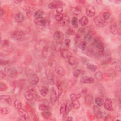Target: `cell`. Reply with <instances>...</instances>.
<instances>
[{"mask_svg": "<svg viewBox=\"0 0 121 121\" xmlns=\"http://www.w3.org/2000/svg\"><path fill=\"white\" fill-rule=\"evenodd\" d=\"M93 48L96 50V52L99 55H103L104 54V47L103 43L98 39L95 38L92 42Z\"/></svg>", "mask_w": 121, "mask_h": 121, "instance_id": "1", "label": "cell"}, {"mask_svg": "<svg viewBox=\"0 0 121 121\" xmlns=\"http://www.w3.org/2000/svg\"><path fill=\"white\" fill-rule=\"evenodd\" d=\"M4 71L7 75L11 78H15L17 77V69L12 66L9 65L5 67L4 68Z\"/></svg>", "mask_w": 121, "mask_h": 121, "instance_id": "2", "label": "cell"}, {"mask_svg": "<svg viewBox=\"0 0 121 121\" xmlns=\"http://www.w3.org/2000/svg\"><path fill=\"white\" fill-rule=\"evenodd\" d=\"M34 23L37 26L43 27L48 26L50 24V20L46 17H43L34 19Z\"/></svg>", "mask_w": 121, "mask_h": 121, "instance_id": "3", "label": "cell"}, {"mask_svg": "<svg viewBox=\"0 0 121 121\" xmlns=\"http://www.w3.org/2000/svg\"><path fill=\"white\" fill-rule=\"evenodd\" d=\"M25 36L24 32L20 29H16L13 31L10 35L11 38L14 40H19L22 39Z\"/></svg>", "mask_w": 121, "mask_h": 121, "instance_id": "4", "label": "cell"}, {"mask_svg": "<svg viewBox=\"0 0 121 121\" xmlns=\"http://www.w3.org/2000/svg\"><path fill=\"white\" fill-rule=\"evenodd\" d=\"M94 22L95 25L99 27H103L107 25V22L99 16H96L95 17Z\"/></svg>", "mask_w": 121, "mask_h": 121, "instance_id": "5", "label": "cell"}, {"mask_svg": "<svg viewBox=\"0 0 121 121\" xmlns=\"http://www.w3.org/2000/svg\"><path fill=\"white\" fill-rule=\"evenodd\" d=\"M110 31L113 35H118L120 34L121 27L119 24L114 23L111 24L109 27Z\"/></svg>", "mask_w": 121, "mask_h": 121, "instance_id": "6", "label": "cell"}, {"mask_svg": "<svg viewBox=\"0 0 121 121\" xmlns=\"http://www.w3.org/2000/svg\"><path fill=\"white\" fill-rule=\"evenodd\" d=\"M53 37L55 42L61 43L64 39V35L61 31H57L54 33Z\"/></svg>", "mask_w": 121, "mask_h": 121, "instance_id": "7", "label": "cell"}, {"mask_svg": "<svg viewBox=\"0 0 121 121\" xmlns=\"http://www.w3.org/2000/svg\"><path fill=\"white\" fill-rule=\"evenodd\" d=\"M47 45L46 42L43 40H41L36 42L35 44V49L37 51H42L43 50Z\"/></svg>", "mask_w": 121, "mask_h": 121, "instance_id": "8", "label": "cell"}, {"mask_svg": "<svg viewBox=\"0 0 121 121\" xmlns=\"http://www.w3.org/2000/svg\"><path fill=\"white\" fill-rule=\"evenodd\" d=\"M103 104L104 108L107 110L112 111L113 109L112 100L109 97H107L105 99L104 101Z\"/></svg>", "mask_w": 121, "mask_h": 121, "instance_id": "9", "label": "cell"}, {"mask_svg": "<svg viewBox=\"0 0 121 121\" xmlns=\"http://www.w3.org/2000/svg\"><path fill=\"white\" fill-rule=\"evenodd\" d=\"M85 12L87 16L92 17L94 16L95 14V9L94 6L92 5H89L86 8Z\"/></svg>", "mask_w": 121, "mask_h": 121, "instance_id": "10", "label": "cell"}, {"mask_svg": "<svg viewBox=\"0 0 121 121\" xmlns=\"http://www.w3.org/2000/svg\"><path fill=\"white\" fill-rule=\"evenodd\" d=\"M63 5V3L60 0H56L51 2L48 5V7L50 9H57L58 7H62Z\"/></svg>", "mask_w": 121, "mask_h": 121, "instance_id": "11", "label": "cell"}, {"mask_svg": "<svg viewBox=\"0 0 121 121\" xmlns=\"http://www.w3.org/2000/svg\"><path fill=\"white\" fill-rule=\"evenodd\" d=\"M39 81V78L38 76L35 74H31L28 78L29 83L32 85H36Z\"/></svg>", "mask_w": 121, "mask_h": 121, "instance_id": "12", "label": "cell"}, {"mask_svg": "<svg viewBox=\"0 0 121 121\" xmlns=\"http://www.w3.org/2000/svg\"><path fill=\"white\" fill-rule=\"evenodd\" d=\"M45 73L48 83L51 85H54L55 83V80L53 74L49 70H47L45 72Z\"/></svg>", "mask_w": 121, "mask_h": 121, "instance_id": "13", "label": "cell"}, {"mask_svg": "<svg viewBox=\"0 0 121 121\" xmlns=\"http://www.w3.org/2000/svg\"><path fill=\"white\" fill-rule=\"evenodd\" d=\"M57 96L56 91L54 87H52L51 89L50 95V100L52 104H54L57 101Z\"/></svg>", "mask_w": 121, "mask_h": 121, "instance_id": "14", "label": "cell"}, {"mask_svg": "<svg viewBox=\"0 0 121 121\" xmlns=\"http://www.w3.org/2000/svg\"><path fill=\"white\" fill-rule=\"evenodd\" d=\"M93 111L95 117L97 119H101L102 117V112L101 111V109L99 108V106L97 105H94L93 106Z\"/></svg>", "mask_w": 121, "mask_h": 121, "instance_id": "15", "label": "cell"}, {"mask_svg": "<svg viewBox=\"0 0 121 121\" xmlns=\"http://www.w3.org/2000/svg\"><path fill=\"white\" fill-rule=\"evenodd\" d=\"M52 53V48L48 46V45L42 51V54L43 57L47 58L50 57Z\"/></svg>", "mask_w": 121, "mask_h": 121, "instance_id": "16", "label": "cell"}, {"mask_svg": "<svg viewBox=\"0 0 121 121\" xmlns=\"http://www.w3.org/2000/svg\"><path fill=\"white\" fill-rule=\"evenodd\" d=\"M81 83L83 84H92L94 82V78L87 76H83L80 79Z\"/></svg>", "mask_w": 121, "mask_h": 121, "instance_id": "17", "label": "cell"}, {"mask_svg": "<svg viewBox=\"0 0 121 121\" xmlns=\"http://www.w3.org/2000/svg\"><path fill=\"white\" fill-rule=\"evenodd\" d=\"M17 111L19 115L21 117V118H23L25 120V121L30 120V118L28 114L25 110L20 109Z\"/></svg>", "mask_w": 121, "mask_h": 121, "instance_id": "18", "label": "cell"}, {"mask_svg": "<svg viewBox=\"0 0 121 121\" xmlns=\"http://www.w3.org/2000/svg\"><path fill=\"white\" fill-rule=\"evenodd\" d=\"M55 71L56 74L60 77H63L65 75V71L64 69L60 65H56Z\"/></svg>", "mask_w": 121, "mask_h": 121, "instance_id": "19", "label": "cell"}, {"mask_svg": "<svg viewBox=\"0 0 121 121\" xmlns=\"http://www.w3.org/2000/svg\"><path fill=\"white\" fill-rule=\"evenodd\" d=\"M60 54L61 57L65 59H68L72 56L71 52L66 49H61L60 51Z\"/></svg>", "mask_w": 121, "mask_h": 121, "instance_id": "20", "label": "cell"}, {"mask_svg": "<svg viewBox=\"0 0 121 121\" xmlns=\"http://www.w3.org/2000/svg\"><path fill=\"white\" fill-rule=\"evenodd\" d=\"M0 101L1 102L8 104H12V99L11 97L8 95H0Z\"/></svg>", "mask_w": 121, "mask_h": 121, "instance_id": "21", "label": "cell"}, {"mask_svg": "<svg viewBox=\"0 0 121 121\" xmlns=\"http://www.w3.org/2000/svg\"><path fill=\"white\" fill-rule=\"evenodd\" d=\"M85 102L86 105L90 106L92 104L93 102V96L91 94H87L86 95L85 97Z\"/></svg>", "mask_w": 121, "mask_h": 121, "instance_id": "22", "label": "cell"}, {"mask_svg": "<svg viewBox=\"0 0 121 121\" xmlns=\"http://www.w3.org/2000/svg\"><path fill=\"white\" fill-rule=\"evenodd\" d=\"M24 95L26 99L28 101H32L34 99V93L31 90L26 91Z\"/></svg>", "mask_w": 121, "mask_h": 121, "instance_id": "23", "label": "cell"}, {"mask_svg": "<svg viewBox=\"0 0 121 121\" xmlns=\"http://www.w3.org/2000/svg\"><path fill=\"white\" fill-rule=\"evenodd\" d=\"M68 62L70 65H76L78 63V60L74 56H71L68 59Z\"/></svg>", "mask_w": 121, "mask_h": 121, "instance_id": "24", "label": "cell"}, {"mask_svg": "<svg viewBox=\"0 0 121 121\" xmlns=\"http://www.w3.org/2000/svg\"><path fill=\"white\" fill-rule=\"evenodd\" d=\"M39 92L41 94V95L43 97H45L46 96L47 94L49 92V89L48 88L46 87L45 86H41L39 88Z\"/></svg>", "mask_w": 121, "mask_h": 121, "instance_id": "25", "label": "cell"}, {"mask_svg": "<svg viewBox=\"0 0 121 121\" xmlns=\"http://www.w3.org/2000/svg\"><path fill=\"white\" fill-rule=\"evenodd\" d=\"M15 21L17 23H21L24 19V16L21 13H17L14 17Z\"/></svg>", "mask_w": 121, "mask_h": 121, "instance_id": "26", "label": "cell"}, {"mask_svg": "<svg viewBox=\"0 0 121 121\" xmlns=\"http://www.w3.org/2000/svg\"><path fill=\"white\" fill-rule=\"evenodd\" d=\"M86 67L87 69L90 71L92 72H95L97 70V66L91 63H87L86 64Z\"/></svg>", "mask_w": 121, "mask_h": 121, "instance_id": "27", "label": "cell"}, {"mask_svg": "<svg viewBox=\"0 0 121 121\" xmlns=\"http://www.w3.org/2000/svg\"><path fill=\"white\" fill-rule=\"evenodd\" d=\"M79 23L82 26H85L87 25L88 23L89 20L87 17L86 16H82L79 20Z\"/></svg>", "mask_w": 121, "mask_h": 121, "instance_id": "28", "label": "cell"}, {"mask_svg": "<svg viewBox=\"0 0 121 121\" xmlns=\"http://www.w3.org/2000/svg\"><path fill=\"white\" fill-rule=\"evenodd\" d=\"M93 39V35L91 33L88 32L86 34H85L84 37V42L86 43H90Z\"/></svg>", "mask_w": 121, "mask_h": 121, "instance_id": "29", "label": "cell"}, {"mask_svg": "<svg viewBox=\"0 0 121 121\" xmlns=\"http://www.w3.org/2000/svg\"><path fill=\"white\" fill-rule=\"evenodd\" d=\"M43 15H44V12L41 9H38L35 12L33 16L35 19H36V18H39L43 17Z\"/></svg>", "mask_w": 121, "mask_h": 121, "instance_id": "30", "label": "cell"}, {"mask_svg": "<svg viewBox=\"0 0 121 121\" xmlns=\"http://www.w3.org/2000/svg\"><path fill=\"white\" fill-rule=\"evenodd\" d=\"M69 17L67 15L64 14L62 20L59 22H60V26H65L66 25H67L68 23H69Z\"/></svg>", "mask_w": 121, "mask_h": 121, "instance_id": "31", "label": "cell"}, {"mask_svg": "<svg viewBox=\"0 0 121 121\" xmlns=\"http://www.w3.org/2000/svg\"><path fill=\"white\" fill-rule=\"evenodd\" d=\"M0 113L1 115H5L9 114L11 112V109L9 107H1L0 109Z\"/></svg>", "mask_w": 121, "mask_h": 121, "instance_id": "32", "label": "cell"}, {"mask_svg": "<svg viewBox=\"0 0 121 121\" xmlns=\"http://www.w3.org/2000/svg\"><path fill=\"white\" fill-rule=\"evenodd\" d=\"M72 13L75 15H78L81 12V8L79 6L72 7L71 8Z\"/></svg>", "mask_w": 121, "mask_h": 121, "instance_id": "33", "label": "cell"}, {"mask_svg": "<svg viewBox=\"0 0 121 121\" xmlns=\"http://www.w3.org/2000/svg\"><path fill=\"white\" fill-rule=\"evenodd\" d=\"M41 115L43 118L45 119H48L51 118L52 116V113L48 110L43 111V112L41 113Z\"/></svg>", "mask_w": 121, "mask_h": 121, "instance_id": "34", "label": "cell"}, {"mask_svg": "<svg viewBox=\"0 0 121 121\" xmlns=\"http://www.w3.org/2000/svg\"><path fill=\"white\" fill-rule=\"evenodd\" d=\"M72 109V104L70 103H67L66 104V111L64 115H63V116L65 118L67 116V115L69 113V112H70Z\"/></svg>", "mask_w": 121, "mask_h": 121, "instance_id": "35", "label": "cell"}, {"mask_svg": "<svg viewBox=\"0 0 121 121\" xmlns=\"http://www.w3.org/2000/svg\"><path fill=\"white\" fill-rule=\"evenodd\" d=\"M14 105L15 108L18 110L22 108V102L20 100L17 99L14 102Z\"/></svg>", "mask_w": 121, "mask_h": 121, "instance_id": "36", "label": "cell"}, {"mask_svg": "<svg viewBox=\"0 0 121 121\" xmlns=\"http://www.w3.org/2000/svg\"><path fill=\"white\" fill-rule=\"evenodd\" d=\"M78 47L82 51H85L86 49V43H85L84 41H81L79 42L78 44Z\"/></svg>", "mask_w": 121, "mask_h": 121, "instance_id": "37", "label": "cell"}, {"mask_svg": "<svg viewBox=\"0 0 121 121\" xmlns=\"http://www.w3.org/2000/svg\"><path fill=\"white\" fill-rule=\"evenodd\" d=\"M94 76H95V78H96V79H97V80L100 81V80H101L102 79L103 73H102V72L101 71L98 70V71H96L95 73Z\"/></svg>", "mask_w": 121, "mask_h": 121, "instance_id": "38", "label": "cell"}, {"mask_svg": "<svg viewBox=\"0 0 121 121\" xmlns=\"http://www.w3.org/2000/svg\"><path fill=\"white\" fill-rule=\"evenodd\" d=\"M81 95L79 94H75V93H72L70 95V99L72 101L75 100H78L81 97Z\"/></svg>", "mask_w": 121, "mask_h": 121, "instance_id": "39", "label": "cell"}, {"mask_svg": "<svg viewBox=\"0 0 121 121\" xmlns=\"http://www.w3.org/2000/svg\"><path fill=\"white\" fill-rule=\"evenodd\" d=\"M72 106L75 109H78L80 107V103L78 100L72 101Z\"/></svg>", "mask_w": 121, "mask_h": 121, "instance_id": "40", "label": "cell"}, {"mask_svg": "<svg viewBox=\"0 0 121 121\" xmlns=\"http://www.w3.org/2000/svg\"><path fill=\"white\" fill-rule=\"evenodd\" d=\"M38 108L41 111H45L49 110L50 107L49 105L45 104H40L38 106Z\"/></svg>", "mask_w": 121, "mask_h": 121, "instance_id": "41", "label": "cell"}, {"mask_svg": "<svg viewBox=\"0 0 121 121\" xmlns=\"http://www.w3.org/2000/svg\"><path fill=\"white\" fill-rule=\"evenodd\" d=\"M95 102L97 106H101L103 105L104 100L102 98L100 97H96L95 99Z\"/></svg>", "mask_w": 121, "mask_h": 121, "instance_id": "42", "label": "cell"}, {"mask_svg": "<svg viewBox=\"0 0 121 121\" xmlns=\"http://www.w3.org/2000/svg\"><path fill=\"white\" fill-rule=\"evenodd\" d=\"M66 111V104L63 103L61 104V106L60 108V113L61 115H64Z\"/></svg>", "mask_w": 121, "mask_h": 121, "instance_id": "43", "label": "cell"}, {"mask_svg": "<svg viewBox=\"0 0 121 121\" xmlns=\"http://www.w3.org/2000/svg\"><path fill=\"white\" fill-rule=\"evenodd\" d=\"M81 73H82V70L79 69H75L72 72V74L73 76L76 78L78 77L79 75L81 74Z\"/></svg>", "mask_w": 121, "mask_h": 121, "instance_id": "44", "label": "cell"}, {"mask_svg": "<svg viewBox=\"0 0 121 121\" xmlns=\"http://www.w3.org/2000/svg\"><path fill=\"white\" fill-rule=\"evenodd\" d=\"M8 89L7 85L4 82H0V91L1 92L5 91Z\"/></svg>", "mask_w": 121, "mask_h": 121, "instance_id": "45", "label": "cell"}, {"mask_svg": "<svg viewBox=\"0 0 121 121\" xmlns=\"http://www.w3.org/2000/svg\"><path fill=\"white\" fill-rule=\"evenodd\" d=\"M71 25L75 27H77L78 26V18L76 17H74L71 21Z\"/></svg>", "mask_w": 121, "mask_h": 121, "instance_id": "46", "label": "cell"}, {"mask_svg": "<svg viewBox=\"0 0 121 121\" xmlns=\"http://www.w3.org/2000/svg\"><path fill=\"white\" fill-rule=\"evenodd\" d=\"M56 86H57V88H58V90L59 96H60V95H61V94L62 93V88L61 84L59 82H57Z\"/></svg>", "mask_w": 121, "mask_h": 121, "instance_id": "47", "label": "cell"}, {"mask_svg": "<svg viewBox=\"0 0 121 121\" xmlns=\"http://www.w3.org/2000/svg\"><path fill=\"white\" fill-rule=\"evenodd\" d=\"M111 15L110 13L108 12H105L103 14V18L106 21L108 20L110 17Z\"/></svg>", "mask_w": 121, "mask_h": 121, "instance_id": "48", "label": "cell"}, {"mask_svg": "<svg viewBox=\"0 0 121 121\" xmlns=\"http://www.w3.org/2000/svg\"><path fill=\"white\" fill-rule=\"evenodd\" d=\"M63 15L64 14H57V15H55V19H56V20L60 22L62 20L63 17Z\"/></svg>", "mask_w": 121, "mask_h": 121, "instance_id": "49", "label": "cell"}, {"mask_svg": "<svg viewBox=\"0 0 121 121\" xmlns=\"http://www.w3.org/2000/svg\"><path fill=\"white\" fill-rule=\"evenodd\" d=\"M9 45V42L7 40H5L2 42V47L3 48H7Z\"/></svg>", "mask_w": 121, "mask_h": 121, "instance_id": "50", "label": "cell"}, {"mask_svg": "<svg viewBox=\"0 0 121 121\" xmlns=\"http://www.w3.org/2000/svg\"><path fill=\"white\" fill-rule=\"evenodd\" d=\"M85 32H86L85 28L84 27H80L78 29L77 34H78L80 36H81V35H84L85 34Z\"/></svg>", "mask_w": 121, "mask_h": 121, "instance_id": "51", "label": "cell"}, {"mask_svg": "<svg viewBox=\"0 0 121 121\" xmlns=\"http://www.w3.org/2000/svg\"><path fill=\"white\" fill-rule=\"evenodd\" d=\"M73 34H74V31H73L72 29H70V28L68 29L67 31V32H66V35L67 36H70V35H73Z\"/></svg>", "mask_w": 121, "mask_h": 121, "instance_id": "52", "label": "cell"}, {"mask_svg": "<svg viewBox=\"0 0 121 121\" xmlns=\"http://www.w3.org/2000/svg\"><path fill=\"white\" fill-rule=\"evenodd\" d=\"M64 45L67 47H69L70 46V40L69 39H66L65 40L64 42Z\"/></svg>", "mask_w": 121, "mask_h": 121, "instance_id": "53", "label": "cell"}, {"mask_svg": "<svg viewBox=\"0 0 121 121\" xmlns=\"http://www.w3.org/2000/svg\"><path fill=\"white\" fill-rule=\"evenodd\" d=\"M56 11L58 14H61L63 11L62 7H60L57 8V9H56Z\"/></svg>", "mask_w": 121, "mask_h": 121, "instance_id": "54", "label": "cell"}, {"mask_svg": "<svg viewBox=\"0 0 121 121\" xmlns=\"http://www.w3.org/2000/svg\"><path fill=\"white\" fill-rule=\"evenodd\" d=\"M6 74L5 73V72L4 73L2 70H0V77H1V78H4L6 76Z\"/></svg>", "mask_w": 121, "mask_h": 121, "instance_id": "55", "label": "cell"}, {"mask_svg": "<svg viewBox=\"0 0 121 121\" xmlns=\"http://www.w3.org/2000/svg\"><path fill=\"white\" fill-rule=\"evenodd\" d=\"M65 118H66L65 119V120H67V121H73V120L72 117H70V116H68V117H67Z\"/></svg>", "mask_w": 121, "mask_h": 121, "instance_id": "56", "label": "cell"}, {"mask_svg": "<svg viewBox=\"0 0 121 121\" xmlns=\"http://www.w3.org/2000/svg\"><path fill=\"white\" fill-rule=\"evenodd\" d=\"M4 13V10L2 8H1V9H0V16H1V17L3 15Z\"/></svg>", "mask_w": 121, "mask_h": 121, "instance_id": "57", "label": "cell"}, {"mask_svg": "<svg viewBox=\"0 0 121 121\" xmlns=\"http://www.w3.org/2000/svg\"><path fill=\"white\" fill-rule=\"evenodd\" d=\"M22 1H21V0H15V1H14V2L17 3V4H19V3L21 2Z\"/></svg>", "mask_w": 121, "mask_h": 121, "instance_id": "58", "label": "cell"}, {"mask_svg": "<svg viewBox=\"0 0 121 121\" xmlns=\"http://www.w3.org/2000/svg\"><path fill=\"white\" fill-rule=\"evenodd\" d=\"M96 2L98 4H102V1H101V0H96Z\"/></svg>", "mask_w": 121, "mask_h": 121, "instance_id": "59", "label": "cell"}, {"mask_svg": "<svg viewBox=\"0 0 121 121\" xmlns=\"http://www.w3.org/2000/svg\"><path fill=\"white\" fill-rule=\"evenodd\" d=\"M25 121V120L23 119V118L22 119H21V118H18V119H17V121Z\"/></svg>", "mask_w": 121, "mask_h": 121, "instance_id": "60", "label": "cell"}]
</instances>
